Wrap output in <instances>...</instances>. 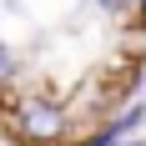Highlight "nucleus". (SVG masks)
<instances>
[{
	"label": "nucleus",
	"mask_w": 146,
	"mask_h": 146,
	"mask_svg": "<svg viewBox=\"0 0 146 146\" xmlns=\"http://www.w3.org/2000/svg\"><path fill=\"white\" fill-rule=\"evenodd\" d=\"M126 146H146V136H131V141H126Z\"/></svg>",
	"instance_id": "423d86ee"
},
{
	"label": "nucleus",
	"mask_w": 146,
	"mask_h": 146,
	"mask_svg": "<svg viewBox=\"0 0 146 146\" xmlns=\"http://www.w3.org/2000/svg\"><path fill=\"white\" fill-rule=\"evenodd\" d=\"M141 91H146V86H141Z\"/></svg>",
	"instance_id": "6e6552de"
},
{
	"label": "nucleus",
	"mask_w": 146,
	"mask_h": 146,
	"mask_svg": "<svg viewBox=\"0 0 146 146\" xmlns=\"http://www.w3.org/2000/svg\"><path fill=\"white\" fill-rule=\"evenodd\" d=\"M15 146H25V141H15Z\"/></svg>",
	"instance_id": "0eeeda50"
},
{
	"label": "nucleus",
	"mask_w": 146,
	"mask_h": 146,
	"mask_svg": "<svg viewBox=\"0 0 146 146\" xmlns=\"http://www.w3.org/2000/svg\"><path fill=\"white\" fill-rule=\"evenodd\" d=\"M96 10L106 15V20H116V25H126V20H136V0H91Z\"/></svg>",
	"instance_id": "20e7f679"
},
{
	"label": "nucleus",
	"mask_w": 146,
	"mask_h": 146,
	"mask_svg": "<svg viewBox=\"0 0 146 146\" xmlns=\"http://www.w3.org/2000/svg\"><path fill=\"white\" fill-rule=\"evenodd\" d=\"M10 121L20 141L25 146H66L71 141V116H66V106L56 96H45V91H25L20 101L10 106Z\"/></svg>",
	"instance_id": "f257e3e1"
},
{
	"label": "nucleus",
	"mask_w": 146,
	"mask_h": 146,
	"mask_svg": "<svg viewBox=\"0 0 146 146\" xmlns=\"http://www.w3.org/2000/svg\"><path fill=\"white\" fill-rule=\"evenodd\" d=\"M136 35H146V0H136Z\"/></svg>",
	"instance_id": "39448f33"
},
{
	"label": "nucleus",
	"mask_w": 146,
	"mask_h": 146,
	"mask_svg": "<svg viewBox=\"0 0 146 146\" xmlns=\"http://www.w3.org/2000/svg\"><path fill=\"white\" fill-rule=\"evenodd\" d=\"M81 146H126V136L116 131V121H101V126H91L81 136Z\"/></svg>",
	"instance_id": "7ed1b4c3"
},
{
	"label": "nucleus",
	"mask_w": 146,
	"mask_h": 146,
	"mask_svg": "<svg viewBox=\"0 0 146 146\" xmlns=\"http://www.w3.org/2000/svg\"><path fill=\"white\" fill-rule=\"evenodd\" d=\"M20 76H25V56H20L10 40H0V96H5V91H15V81H20Z\"/></svg>",
	"instance_id": "f03ea898"
}]
</instances>
